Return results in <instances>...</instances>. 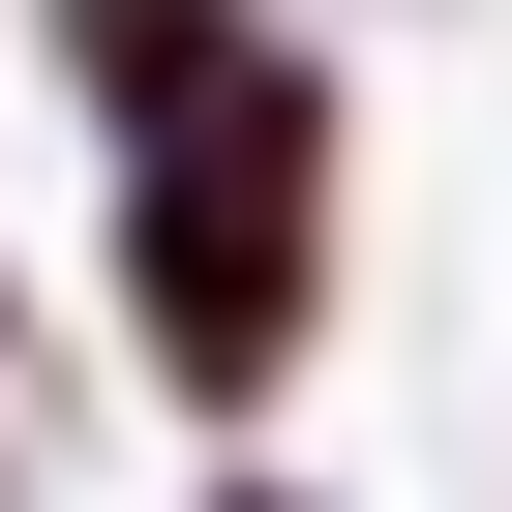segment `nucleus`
<instances>
[{
    "instance_id": "1",
    "label": "nucleus",
    "mask_w": 512,
    "mask_h": 512,
    "mask_svg": "<svg viewBox=\"0 0 512 512\" xmlns=\"http://www.w3.org/2000/svg\"><path fill=\"white\" fill-rule=\"evenodd\" d=\"M121 302H151V392H181V422L302 392V332H332V91H302L272 31L121 121Z\"/></svg>"
},
{
    "instance_id": "2",
    "label": "nucleus",
    "mask_w": 512,
    "mask_h": 512,
    "mask_svg": "<svg viewBox=\"0 0 512 512\" xmlns=\"http://www.w3.org/2000/svg\"><path fill=\"white\" fill-rule=\"evenodd\" d=\"M211 512H302V482H211Z\"/></svg>"
}]
</instances>
